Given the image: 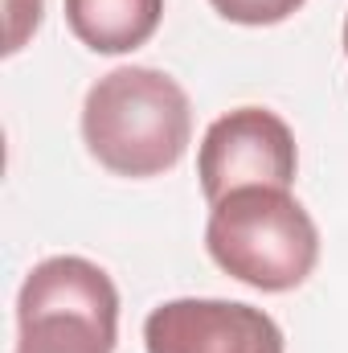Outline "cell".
Segmentation results:
<instances>
[{
    "mask_svg": "<svg viewBox=\"0 0 348 353\" xmlns=\"http://www.w3.org/2000/svg\"><path fill=\"white\" fill-rule=\"evenodd\" d=\"M83 140L115 176L144 181L168 173L193 140L188 94L156 66H119L87 90Z\"/></svg>",
    "mask_w": 348,
    "mask_h": 353,
    "instance_id": "1",
    "label": "cell"
},
{
    "mask_svg": "<svg viewBox=\"0 0 348 353\" xmlns=\"http://www.w3.org/2000/svg\"><path fill=\"white\" fill-rule=\"evenodd\" d=\"M209 259L259 292H291L320 263L312 214L279 185H246L209 205Z\"/></svg>",
    "mask_w": 348,
    "mask_h": 353,
    "instance_id": "2",
    "label": "cell"
},
{
    "mask_svg": "<svg viewBox=\"0 0 348 353\" xmlns=\"http://www.w3.org/2000/svg\"><path fill=\"white\" fill-rule=\"evenodd\" d=\"M119 292L83 255L37 263L17 296V353H115Z\"/></svg>",
    "mask_w": 348,
    "mask_h": 353,
    "instance_id": "3",
    "label": "cell"
},
{
    "mask_svg": "<svg viewBox=\"0 0 348 353\" xmlns=\"http://www.w3.org/2000/svg\"><path fill=\"white\" fill-rule=\"evenodd\" d=\"M295 169H299L295 136L266 107H238L213 119L197 152V176L209 205L246 185L291 189Z\"/></svg>",
    "mask_w": 348,
    "mask_h": 353,
    "instance_id": "4",
    "label": "cell"
},
{
    "mask_svg": "<svg viewBox=\"0 0 348 353\" xmlns=\"http://www.w3.org/2000/svg\"><path fill=\"white\" fill-rule=\"evenodd\" d=\"M148 353H283L270 312L242 300H168L144 321Z\"/></svg>",
    "mask_w": 348,
    "mask_h": 353,
    "instance_id": "5",
    "label": "cell"
},
{
    "mask_svg": "<svg viewBox=\"0 0 348 353\" xmlns=\"http://www.w3.org/2000/svg\"><path fill=\"white\" fill-rule=\"evenodd\" d=\"M70 33L94 54H131L160 29L164 0H62Z\"/></svg>",
    "mask_w": 348,
    "mask_h": 353,
    "instance_id": "6",
    "label": "cell"
},
{
    "mask_svg": "<svg viewBox=\"0 0 348 353\" xmlns=\"http://www.w3.org/2000/svg\"><path fill=\"white\" fill-rule=\"evenodd\" d=\"M234 25H279L303 8V0H209Z\"/></svg>",
    "mask_w": 348,
    "mask_h": 353,
    "instance_id": "7",
    "label": "cell"
},
{
    "mask_svg": "<svg viewBox=\"0 0 348 353\" xmlns=\"http://www.w3.org/2000/svg\"><path fill=\"white\" fill-rule=\"evenodd\" d=\"M4 8H8V46H4V54H17L37 33L45 0H4Z\"/></svg>",
    "mask_w": 348,
    "mask_h": 353,
    "instance_id": "8",
    "label": "cell"
},
{
    "mask_svg": "<svg viewBox=\"0 0 348 353\" xmlns=\"http://www.w3.org/2000/svg\"><path fill=\"white\" fill-rule=\"evenodd\" d=\"M345 54H348V17H345Z\"/></svg>",
    "mask_w": 348,
    "mask_h": 353,
    "instance_id": "9",
    "label": "cell"
}]
</instances>
